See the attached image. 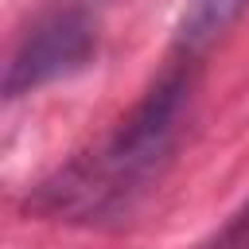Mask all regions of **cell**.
<instances>
[{
  "mask_svg": "<svg viewBox=\"0 0 249 249\" xmlns=\"http://www.w3.org/2000/svg\"><path fill=\"white\" fill-rule=\"evenodd\" d=\"M97 8L82 0H58L43 8L31 27L19 35L8 70H4V97L35 93L58 78L86 70L97 54Z\"/></svg>",
  "mask_w": 249,
  "mask_h": 249,
  "instance_id": "7a4b0ae2",
  "label": "cell"
},
{
  "mask_svg": "<svg viewBox=\"0 0 249 249\" xmlns=\"http://www.w3.org/2000/svg\"><path fill=\"white\" fill-rule=\"evenodd\" d=\"M245 12L249 0H187L175 23V58L198 62Z\"/></svg>",
  "mask_w": 249,
  "mask_h": 249,
  "instance_id": "3957f363",
  "label": "cell"
},
{
  "mask_svg": "<svg viewBox=\"0 0 249 249\" xmlns=\"http://www.w3.org/2000/svg\"><path fill=\"white\" fill-rule=\"evenodd\" d=\"M82 4H89V8H101V4H105V0H82Z\"/></svg>",
  "mask_w": 249,
  "mask_h": 249,
  "instance_id": "5b68a950",
  "label": "cell"
},
{
  "mask_svg": "<svg viewBox=\"0 0 249 249\" xmlns=\"http://www.w3.org/2000/svg\"><path fill=\"white\" fill-rule=\"evenodd\" d=\"M198 249H249V202H245L206 245H198Z\"/></svg>",
  "mask_w": 249,
  "mask_h": 249,
  "instance_id": "277c9868",
  "label": "cell"
},
{
  "mask_svg": "<svg viewBox=\"0 0 249 249\" xmlns=\"http://www.w3.org/2000/svg\"><path fill=\"white\" fill-rule=\"evenodd\" d=\"M198 62L171 58L148 93L89 148L74 152L27 195V214L66 226H121L163 183L187 136Z\"/></svg>",
  "mask_w": 249,
  "mask_h": 249,
  "instance_id": "6da1fadb",
  "label": "cell"
}]
</instances>
